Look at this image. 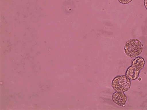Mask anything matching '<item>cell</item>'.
I'll return each instance as SVG.
<instances>
[{
    "label": "cell",
    "mask_w": 147,
    "mask_h": 110,
    "mask_svg": "<svg viewBox=\"0 0 147 110\" xmlns=\"http://www.w3.org/2000/svg\"><path fill=\"white\" fill-rule=\"evenodd\" d=\"M145 61L142 57H137L132 61V65L127 69L125 76L131 80H134L139 78L140 71L144 68Z\"/></svg>",
    "instance_id": "6da1fadb"
},
{
    "label": "cell",
    "mask_w": 147,
    "mask_h": 110,
    "mask_svg": "<svg viewBox=\"0 0 147 110\" xmlns=\"http://www.w3.org/2000/svg\"><path fill=\"white\" fill-rule=\"evenodd\" d=\"M144 45L138 39H131L127 41L125 45L124 51L128 57L133 58L141 54Z\"/></svg>",
    "instance_id": "7a4b0ae2"
},
{
    "label": "cell",
    "mask_w": 147,
    "mask_h": 110,
    "mask_svg": "<svg viewBox=\"0 0 147 110\" xmlns=\"http://www.w3.org/2000/svg\"><path fill=\"white\" fill-rule=\"evenodd\" d=\"M131 80L126 76H118L112 81V87L115 91L125 92L130 88Z\"/></svg>",
    "instance_id": "3957f363"
},
{
    "label": "cell",
    "mask_w": 147,
    "mask_h": 110,
    "mask_svg": "<svg viewBox=\"0 0 147 110\" xmlns=\"http://www.w3.org/2000/svg\"><path fill=\"white\" fill-rule=\"evenodd\" d=\"M112 99L114 103L121 107L124 105L126 103L127 97L124 92L116 91L113 94Z\"/></svg>",
    "instance_id": "277c9868"
},
{
    "label": "cell",
    "mask_w": 147,
    "mask_h": 110,
    "mask_svg": "<svg viewBox=\"0 0 147 110\" xmlns=\"http://www.w3.org/2000/svg\"><path fill=\"white\" fill-rule=\"evenodd\" d=\"M118 1L122 4L126 5L130 3L132 0H118Z\"/></svg>",
    "instance_id": "5b68a950"
},
{
    "label": "cell",
    "mask_w": 147,
    "mask_h": 110,
    "mask_svg": "<svg viewBox=\"0 0 147 110\" xmlns=\"http://www.w3.org/2000/svg\"><path fill=\"white\" fill-rule=\"evenodd\" d=\"M144 3L146 9L147 10V0H144Z\"/></svg>",
    "instance_id": "8992f818"
}]
</instances>
